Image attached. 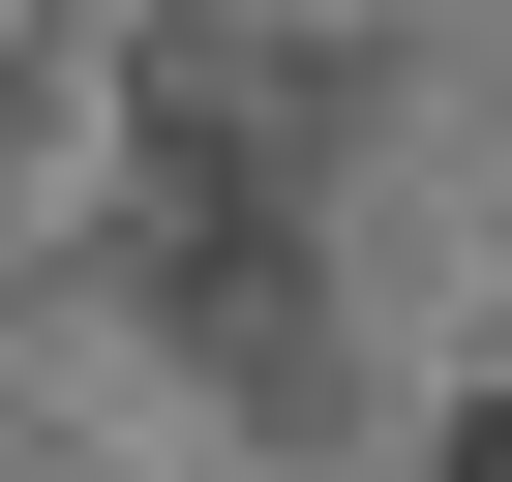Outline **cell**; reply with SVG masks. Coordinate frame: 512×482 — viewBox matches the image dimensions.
Masks as SVG:
<instances>
[{
    "label": "cell",
    "instance_id": "obj_1",
    "mask_svg": "<svg viewBox=\"0 0 512 482\" xmlns=\"http://www.w3.org/2000/svg\"><path fill=\"white\" fill-rule=\"evenodd\" d=\"M452 482H512V392H482V422H452Z\"/></svg>",
    "mask_w": 512,
    "mask_h": 482
}]
</instances>
